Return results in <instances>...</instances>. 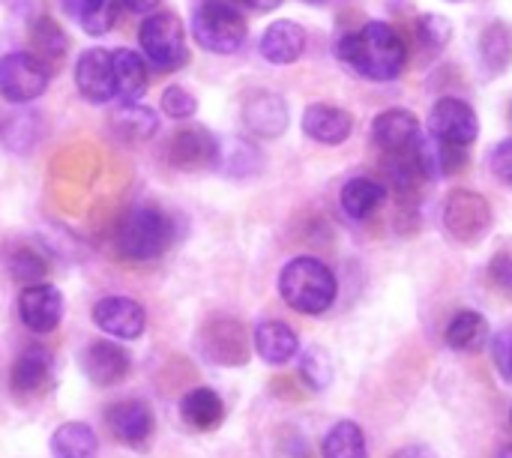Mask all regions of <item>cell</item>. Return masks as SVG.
I'll list each match as a JSON object with an SVG mask.
<instances>
[{"label":"cell","mask_w":512,"mask_h":458,"mask_svg":"<svg viewBox=\"0 0 512 458\" xmlns=\"http://www.w3.org/2000/svg\"><path fill=\"white\" fill-rule=\"evenodd\" d=\"M111 63H114V84H117V96H123L126 102H138L147 90V66H144V57L129 51V48H120L111 54Z\"/></svg>","instance_id":"obj_23"},{"label":"cell","mask_w":512,"mask_h":458,"mask_svg":"<svg viewBox=\"0 0 512 458\" xmlns=\"http://www.w3.org/2000/svg\"><path fill=\"white\" fill-rule=\"evenodd\" d=\"M492 351H495V360H498V369L504 375H510V363H512V330L501 333L492 339Z\"/></svg>","instance_id":"obj_40"},{"label":"cell","mask_w":512,"mask_h":458,"mask_svg":"<svg viewBox=\"0 0 512 458\" xmlns=\"http://www.w3.org/2000/svg\"><path fill=\"white\" fill-rule=\"evenodd\" d=\"M180 417L189 429H198V432H207V429H216L225 417V405L219 399L216 390L210 387H195L189 390L183 399H180Z\"/></svg>","instance_id":"obj_21"},{"label":"cell","mask_w":512,"mask_h":458,"mask_svg":"<svg viewBox=\"0 0 512 458\" xmlns=\"http://www.w3.org/2000/svg\"><path fill=\"white\" fill-rule=\"evenodd\" d=\"M384 201H387V189L378 180H369V177L348 180L345 189H342V210H345V216H351L357 222L369 219Z\"/></svg>","instance_id":"obj_26"},{"label":"cell","mask_w":512,"mask_h":458,"mask_svg":"<svg viewBox=\"0 0 512 458\" xmlns=\"http://www.w3.org/2000/svg\"><path fill=\"white\" fill-rule=\"evenodd\" d=\"M9 273L15 282H24V285H39L48 273V264L45 258L30 249V246H18L12 255H9Z\"/></svg>","instance_id":"obj_34"},{"label":"cell","mask_w":512,"mask_h":458,"mask_svg":"<svg viewBox=\"0 0 512 458\" xmlns=\"http://www.w3.org/2000/svg\"><path fill=\"white\" fill-rule=\"evenodd\" d=\"M42 135V120L33 111H12L9 117H3L0 123V141L12 150V153H30L36 147Z\"/></svg>","instance_id":"obj_30"},{"label":"cell","mask_w":512,"mask_h":458,"mask_svg":"<svg viewBox=\"0 0 512 458\" xmlns=\"http://www.w3.org/2000/svg\"><path fill=\"white\" fill-rule=\"evenodd\" d=\"M81 369L84 375L96 384V387H114L120 384L129 369H132V360L126 354V348L114 345V342H90L81 354Z\"/></svg>","instance_id":"obj_16"},{"label":"cell","mask_w":512,"mask_h":458,"mask_svg":"<svg viewBox=\"0 0 512 458\" xmlns=\"http://www.w3.org/2000/svg\"><path fill=\"white\" fill-rule=\"evenodd\" d=\"M75 84L78 93L93 102V105H105L117 96V84H114V63L111 54L102 48H90L78 57L75 63Z\"/></svg>","instance_id":"obj_10"},{"label":"cell","mask_w":512,"mask_h":458,"mask_svg":"<svg viewBox=\"0 0 512 458\" xmlns=\"http://www.w3.org/2000/svg\"><path fill=\"white\" fill-rule=\"evenodd\" d=\"M195 108H198V102H195V96L189 93V90H183V87H168L165 93H162V111L168 114V117H174V120H186V117H192L195 114Z\"/></svg>","instance_id":"obj_37"},{"label":"cell","mask_w":512,"mask_h":458,"mask_svg":"<svg viewBox=\"0 0 512 458\" xmlns=\"http://www.w3.org/2000/svg\"><path fill=\"white\" fill-rule=\"evenodd\" d=\"M306 3H315V6H324V3H333V0H306Z\"/></svg>","instance_id":"obj_45"},{"label":"cell","mask_w":512,"mask_h":458,"mask_svg":"<svg viewBox=\"0 0 512 458\" xmlns=\"http://www.w3.org/2000/svg\"><path fill=\"white\" fill-rule=\"evenodd\" d=\"M279 294L300 315H324L336 303L339 282L324 261L312 255H300L282 267Z\"/></svg>","instance_id":"obj_2"},{"label":"cell","mask_w":512,"mask_h":458,"mask_svg":"<svg viewBox=\"0 0 512 458\" xmlns=\"http://www.w3.org/2000/svg\"><path fill=\"white\" fill-rule=\"evenodd\" d=\"M48 90V66L27 51H9L0 57V96L27 105Z\"/></svg>","instance_id":"obj_7"},{"label":"cell","mask_w":512,"mask_h":458,"mask_svg":"<svg viewBox=\"0 0 512 458\" xmlns=\"http://www.w3.org/2000/svg\"><path fill=\"white\" fill-rule=\"evenodd\" d=\"M63 9L87 36H105L120 15V0H63Z\"/></svg>","instance_id":"obj_22"},{"label":"cell","mask_w":512,"mask_h":458,"mask_svg":"<svg viewBox=\"0 0 512 458\" xmlns=\"http://www.w3.org/2000/svg\"><path fill=\"white\" fill-rule=\"evenodd\" d=\"M372 138L384 153H402L417 147L420 141V120L408 108L381 111L372 123Z\"/></svg>","instance_id":"obj_17"},{"label":"cell","mask_w":512,"mask_h":458,"mask_svg":"<svg viewBox=\"0 0 512 458\" xmlns=\"http://www.w3.org/2000/svg\"><path fill=\"white\" fill-rule=\"evenodd\" d=\"M288 105L279 93L255 90L243 102V126L258 138H279L288 129Z\"/></svg>","instance_id":"obj_14"},{"label":"cell","mask_w":512,"mask_h":458,"mask_svg":"<svg viewBox=\"0 0 512 458\" xmlns=\"http://www.w3.org/2000/svg\"><path fill=\"white\" fill-rule=\"evenodd\" d=\"M201 354L216 366H243L249 360L246 330L234 318H213L198 336Z\"/></svg>","instance_id":"obj_9"},{"label":"cell","mask_w":512,"mask_h":458,"mask_svg":"<svg viewBox=\"0 0 512 458\" xmlns=\"http://www.w3.org/2000/svg\"><path fill=\"white\" fill-rule=\"evenodd\" d=\"M246 6H252V9H258V12H270V9H276L282 0H243Z\"/></svg>","instance_id":"obj_43"},{"label":"cell","mask_w":512,"mask_h":458,"mask_svg":"<svg viewBox=\"0 0 512 458\" xmlns=\"http://www.w3.org/2000/svg\"><path fill=\"white\" fill-rule=\"evenodd\" d=\"M195 42L213 54H234L246 42V21L228 3H204L192 18Z\"/></svg>","instance_id":"obj_5"},{"label":"cell","mask_w":512,"mask_h":458,"mask_svg":"<svg viewBox=\"0 0 512 458\" xmlns=\"http://www.w3.org/2000/svg\"><path fill=\"white\" fill-rule=\"evenodd\" d=\"M18 318L30 333H51L63 318V294L54 285H27L18 297Z\"/></svg>","instance_id":"obj_12"},{"label":"cell","mask_w":512,"mask_h":458,"mask_svg":"<svg viewBox=\"0 0 512 458\" xmlns=\"http://www.w3.org/2000/svg\"><path fill=\"white\" fill-rule=\"evenodd\" d=\"M507 378H512V363H510V375H507Z\"/></svg>","instance_id":"obj_47"},{"label":"cell","mask_w":512,"mask_h":458,"mask_svg":"<svg viewBox=\"0 0 512 458\" xmlns=\"http://www.w3.org/2000/svg\"><path fill=\"white\" fill-rule=\"evenodd\" d=\"M303 51H306V30L291 18L273 21L261 36V57L273 66H288L300 60Z\"/></svg>","instance_id":"obj_18"},{"label":"cell","mask_w":512,"mask_h":458,"mask_svg":"<svg viewBox=\"0 0 512 458\" xmlns=\"http://www.w3.org/2000/svg\"><path fill=\"white\" fill-rule=\"evenodd\" d=\"M93 324L114 336V339H123V342H132L144 333L147 327V315L144 309L129 300V297H102L96 306H93Z\"/></svg>","instance_id":"obj_13"},{"label":"cell","mask_w":512,"mask_h":458,"mask_svg":"<svg viewBox=\"0 0 512 458\" xmlns=\"http://www.w3.org/2000/svg\"><path fill=\"white\" fill-rule=\"evenodd\" d=\"M171 246V219L156 207H135L117 228V252L132 261H153Z\"/></svg>","instance_id":"obj_3"},{"label":"cell","mask_w":512,"mask_h":458,"mask_svg":"<svg viewBox=\"0 0 512 458\" xmlns=\"http://www.w3.org/2000/svg\"><path fill=\"white\" fill-rule=\"evenodd\" d=\"M30 42L36 48L39 57H60L66 51V33L60 30V24L48 15L36 18L30 27Z\"/></svg>","instance_id":"obj_33"},{"label":"cell","mask_w":512,"mask_h":458,"mask_svg":"<svg viewBox=\"0 0 512 458\" xmlns=\"http://www.w3.org/2000/svg\"><path fill=\"white\" fill-rule=\"evenodd\" d=\"M213 168L228 177H249L261 168V153L255 144H249L243 138H219Z\"/></svg>","instance_id":"obj_24"},{"label":"cell","mask_w":512,"mask_h":458,"mask_svg":"<svg viewBox=\"0 0 512 458\" xmlns=\"http://www.w3.org/2000/svg\"><path fill=\"white\" fill-rule=\"evenodd\" d=\"M321 456L324 458H369V444L366 435L357 423L342 420L336 423L324 441H321Z\"/></svg>","instance_id":"obj_32"},{"label":"cell","mask_w":512,"mask_h":458,"mask_svg":"<svg viewBox=\"0 0 512 458\" xmlns=\"http://www.w3.org/2000/svg\"><path fill=\"white\" fill-rule=\"evenodd\" d=\"M336 51L363 78L378 81V84L393 81L408 63V48H405L402 36L384 21H366L360 30L345 33L339 39Z\"/></svg>","instance_id":"obj_1"},{"label":"cell","mask_w":512,"mask_h":458,"mask_svg":"<svg viewBox=\"0 0 512 458\" xmlns=\"http://www.w3.org/2000/svg\"><path fill=\"white\" fill-rule=\"evenodd\" d=\"M498 458H512V444L510 447H504V450H501V456Z\"/></svg>","instance_id":"obj_44"},{"label":"cell","mask_w":512,"mask_h":458,"mask_svg":"<svg viewBox=\"0 0 512 458\" xmlns=\"http://www.w3.org/2000/svg\"><path fill=\"white\" fill-rule=\"evenodd\" d=\"M510 420H512V414H510Z\"/></svg>","instance_id":"obj_48"},{"label":"cell","mask_w":512,"mask_h":458,"mask_svg":"<svg viewBox=\"0 0 512 458\" xmlns=\"http://www.w3.org/2000/svg\"><path fill=\"white\" fill-rule=\"evenodd\" d=\"M51 456L54 458H96L99 441L87 423H63L51 435Z\"/></svg>","instance_id":"obj_25"},{"label":"cell","mask_w":512,"mask_h":458,"mask_svg":"<svg viewBox=\"0 0 512 458\" xmlns=\"http://www.w3.org/2000/svg\"><path fill=\"white\" fill-rule=\"evenodd\" d=\"M489 342V327L486 318L474 309H462L459 315H453V321L447 324V345L453 351L462 354H474Z\"/></svg>","instance_id":"obj_28"},{"label":"cell","mask_w":512,"mask_h":458,"mask_svg":"<svg viewBox=\"0 0 512 458\" xmlns=\"http://www.w3.org/2000/svg\"><path fill=\"white\" fill-rule=\"evenodd\" d=\"M489 282L512 300V252H498L489 264Z\"/></svg>","instance_id":"obj_38"},{"label":"cell","mask_w":512,"mask_h":458,"mask_svg":"<svg viewBox=\"0 0 512 458\" xmlns=\"http://www.w3.org/2000/svg\"><path fill=\"white\" fill-rule=\"evenodd\" d=\"M489 168H492V174H495L501 183L512 186V138H504V141L489 153Z\"/></svg>","instance_id":"obj_39"},{"label":"cell","mask_w":512,"mask_h":458,"mask_svg":"<svg viewBox=\"0 0 512 458\" xmlns=\"http://www.w3.org/2000/svg\"><path fill=\"white\" fill-rule=\"evenodd\" d=\"M138 45L144 57L162 72H174L189 60L186 30L174 12H150L138 27Z\"/></svg>","instance_id":"obj_4"},{"label":"cell","mask_w":512,"mask_h":458,"mask_svg":"<svg viewBox=\"0 0 512 458\" xmlns=\"http://www.w3.org/2000/svg\"><path fill=\"white\" fill-rule=\"evenodd\" d=\"M453 39V24L444 15H423L417 21V45L429 54H438L450 45Z\"/></svg>","instance_id":"obj_35"},{"label":"cell","mask_w":512,"mask_h":458,"mask_svg":"<svg viewBox=\"0 0 512 458\" xmlns=\"http://www.w3.org/2000/svg\"><path fill=\"white\" fill-rule=\"evenodd\" d=\"M300 375L303 381L312 387V390H324L333 378V369H330V360L321 348H309L300 360Z\"/></svg>","instance_id":"obj_36"},{"label":"cell","mask_w":512,"mask_h":458,"mask_svg":"<svg viewBox=\"0 0 512 458\" xmlns=\"http://www.w3.org/2000/svg\"><path fill=\"white\" fill-rule=\"evenodd\" d=\"M507 117H510V126H512V102H510V111H507Z\"/></svg>","instance_id":"obj_46"},{"label":"cell","mask_w":512,"mask_h":458,"mask_svg":"<svg viewBox=\"0 0 512 458\" xmlns=\"http://www.w3.org/2000/svg\"><path fill=\"white\" fill-rule=\"evenodd\" d=\"M105 423H108L111 435L117 441H123L126 447H144L153 435V411L141 399L114 402L105 411Z\"/></svg>","instance_id":"obj_15"},{"label":"cell","mask_w":512,"mask_h":458,"mask_svg":"<svg viewBox=\"0 0 512 458\" xmlns=\"http://www.w3.org/2000/svg\"><path fill=\"white\" fill-rule=\"evenodd\" d=\"M480 63L489 75L504 72L512 63V30L504 21H492L480 33Z\"/></svg>","instance_id":"obj_29"},{"label":"cell","mask_w":512,"mask_h":458,"mask_svg":"<svg viewBox=\"0 0 512 458\" xmlns=\"http://www.w3.org/2000/svg\"><path fill=\"white\" fill-rule=\"evenodd\" d=\"M390 458H438V453L426 444H411V447H402L396 450Z\"/></svg>","instance_id":"obj_41"},{"label":"cell","mask_w":512,"mask_h":458,"mask_svg":"<svg viewBox=\"0 0 512 458\" xmlns=\"http://www.w3.org/2000/svg\"><path fill=\"white\" fill-rule=\"evenodd\" d=\"M255 351L264 363L270 366H285L297 357L300 351V339L297 333L282 324V321H261L255 327Z\"/></svg>","instance_id":"obj_20"},{"label":"cell","mask_w":512,"mask_h":458,"mask_svg":"<svg viewBox=\"0 0 512 458\" xmlns=\"http://www.w3.org/2000/svg\"><path fill=\"white\" fill-rule=\"evenodd\" d=\"M51 375V363L42 351H24L15 363H12V372H9V387L12 393L18 396H27V393H36L45 387Z\"/></svg>","instance_id":"obj_31"},{"label":"cell","mask_w":512,"mask_h":458,"mask_svg":"<svg viewBox=\"0 0 512 458\" xmlns=\"http://www.w3.org/2000/svg\"><path fill=\"white\" fill-rule=\"evenodd\" d=\"M429 132L441 144L468 147L480 135V117H477V111L465 99L444 96V99L435 102V108L429 114Z\"/></svg>","instance_id":"obj_8"},{"label":"cell","mask_w":512,"mask_h":458,"mask_svg":"<svg viewBox=\"0 0 512 458\" xmlns=\"http://www.w3.org/2000/svg\"><path fill=\"white\" fill-rule=\"evenodd\" d=\"M126 9H132V12H150V9H156L159 6V0H120Z\"/></svg>","instance_id":"obj_42"},{"label":"cell","mask_w":512,"mask_h":458,"mask_svg":"<svg viewBox=\"0 0 512 458\" xmlns=\"http://www.w3.org/2000/svg\"><path fill=\"white\" fill-rule=\"evenodd\" d=\"M156 114L147 108V105H138V102H126L120 105L114 114H111V129L120 141H129V144H138V141H147L153 138L156 132Z\"/></svg>","instance_id":"obj_27"},{"label":"cell","mask_w":512,"mask_h":458,"mask_svg":"<svg viewBox=\"0 0 512 458\" xmlns=\"http://www.w3.org/2000/svg\"><path fill=\"white\" fill-rule=\"evenodd\" d=\"M219 138L204 126H183L168 141V159L183 171H204L216 165Z\"/></svg>","instance_id":"obj_11"},{"label":"cell","mask_w":512,"mask_h":458,"mask_svg":"<svg viewBox=\"0 0 512 458\" xmlns=\"http://www.w3.org/2000/svg\"><path fill=\"white\" fill-rule=\"evenodd\" d=\"M444 228L453 240L471 246L492 231V207L480 192L453 189L444 201Z\"/></svg>","instance_id":"obj_6"},{"label":"cell","mask_w":512,"mask_h":458,"mask_svg":"<svg viewBox=\"0 0 512 458\" xmlns=\"http://www.w3.org/2000/svg\"><path fill=\"white\" fill-rule=\"evenodd\" d=\"M303 132L318 144H342L354 132V117L345 108L315 102L303 114Z\"/></svg>","instance_id":"obj_19"}]
</instances>
